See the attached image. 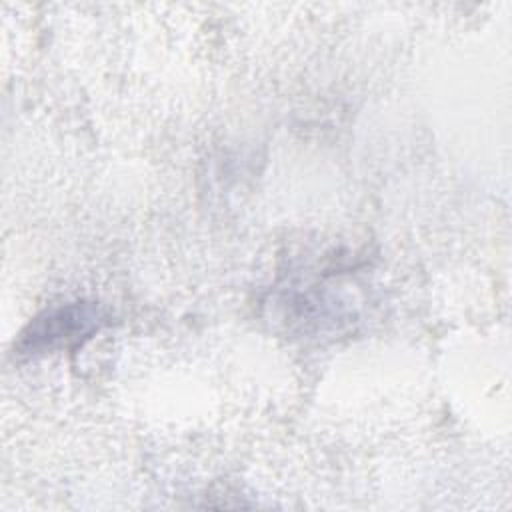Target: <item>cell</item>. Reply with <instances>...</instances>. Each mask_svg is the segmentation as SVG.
Returning a JSON list of instances; mask_svg holds the SVG:
<instances>
[{
  "mask_svg": "<svg viewBox=\"0 0 512 512\" xmlns=\"http://www.w3.org/2000/svg\"><path fill=\"white\" fill-rule=\"evenodd\" d=\"M106 322L104 312L96 304H64L36 316L22 332L16 352L38 354L56 348H72L82 344Z\"/></svg>",
  "mask_w": 512,
  "mask_h": 512,
  "instance_id": "1",
  "label": "cell"
}]
</instances>
